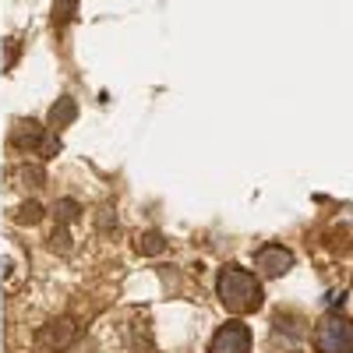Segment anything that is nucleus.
I'll return each mask as SVG.
<instances>
[{"instance_id": "39448f33", "label": "nucleus", "mask_w": 353, "mask_h": 353, "mask_svg": "<svg viewBox=\"0 0 353 353\" xmlns=\"http://www.w3.org/2000/svg\"><path fill=\"white\" fill-rule=\"evenodd\" d=\"M74 339V325L71 321H53L50 329L39 332V350H61Z\"/></svg>"}, {"instance_id": "f257e3e1", "label": "nucleus", "mask_w": 353, "mask_h": 353, "mask_svg": "<svg viewBox=\"0 0 353 353\" xmlns=\"http://www.w3.org/2000/svg\"><path fill=\"white\" fill-rule=\"evenodd\" d=\"M216 293H219V301L226 311L233 314H251L261 307V283L241 269V265H226V269H219V279H216Z\"/></svg>"}, {"instance_id": "1a4fd4ad", "label": "nucleus", "mask_w": 353, "mask_h": 353, "mask_svg": "<svg viewBox=\"0 0 353 353\" xmlns=\"http://www.w3.org/2000/svg\"><path fill=\"white\" fill-rule=\"evenodd\" d=\"M14 181H18L21 188H39V184H43V170H39V166H18V170H14Z\"/></svg>"}, {"instance_id": "9d476101", "label": "nucleus", "mask_w": 353, "mask_h": 353, "mask_svg": "<svg viewBox=\"0 0 353 353\" xmlns=\"http://www.w3.org/2000/svg\"><path fill=\"white\" fill-rule=\"evenodd\" d=\"M14 219H18V223H28V226H36V223L43 219V205H39V201H25L21 209L14 212Z\"/></svg>"}, {"instance_id": "6e6552de", "label": "nucleus", "mask_w": 353, "mask_h": 353, "mask_svg": "<svg viewBox=\"0 0 353 353\" xmlns=\"http://www.w3.org/2000/svg\"><path fill=\"white\" fill-rule=\"evenodd\" d=\"M138 251L141 254H163L166 251V237H163V233H156V230L141 233V237H138Z\"/></svg>"}, {"instance_id": "20e7f679", "label": "nucleus", "mask_w": 353, "mask_h": 353, "mask_svg": "<svg viewBox=\"0 0 353 353\" xmlns=\"http://www.w3.org/2000/svg\"><path fill=\"white\" fill-rule=\"evenodd\" d=\"M209 353H251V329L244 321H226V325L212 336Z\"/></svg>"}, {"instance_id": "f8f14e48", "label": "nucleus", "mask_w": 353, "mask_h": 353, "mask_svg": "<svg viewBox=\"0 0 353 353\" xmlns=\"http://www.w3.org/2000/svg\"><path fill=\"white\" fill-rule=\"evenodd\" d=\"M36 152H39L43 159H53L57 152H61V141H57V138H46V134H43V141H39V149H36Z\"/></svg>"}, {"instance_id": "f03ea898", "label": "nucleus", "mask_w": 353, "mask_h": 353, "mask_svg": "<svg viewBox=\"0 0 353 353\" xmlns=\"http://www.w3.org/2000/svg\"><path fill=\"white\" fill-rule=\"evenodd\" d=\"M318 353H353V321L346 314H325L314 329Z\"/></svg>"}, {"instance_id": "0eeeda50", "label": "nucleus", "mask_w": 353, "mask_h": 353, "mask_svg": "<svg viewBox=\"0 0 353 353\" xmlns=\"http://www.w3.org/2000/svg\"><path fill=\"white\" fill-rule=\"evenodd\" d=\"M74 117H78V106H74V99H68V96L57 99V103L50 106V124H53V128H68Z\"/></svg>"}, {"instance_id": "423d86ee", "label": "nucleus", "mask_w": 353, "mask_h": 353, "mask_svg": "<svg viewBox=\"0 0 353 353\" xmlns=\"http://www.w3.org/2000/svg\"><path fill=\"white\" fill-rule=\"evenodd\" d=\"M14 149H39V141H43V128L36 121H21L14 128Z\"/></svg>"}, {"instance_id": "9b49d317", "label": "nucleus", "mask_w": 353, "mask_h": 353, "mask_svg": "<svg viewBox=\"0 0 353 353\" xmlns=\"http://www.w3.org/2000/svg\"><path fill=\"white\" fill-rule=\"evenodd\" d=\"M74 11H78V0H53V21H71L74 18Z\"/></svg>"}, {"instance_id": "7ed1b4c3", "label": "nucleus", "mask_w": 353, "mask_h": 353, "mask_svg": "<svg viewBox=\"0 0 353 353\" xmlns=\"http://www.w3.org/2000/svg\"><path fill=\"white\" fill-rule=\"evenodd\" d=\"M254 269L265 276V279H279L293 269V251L283 248V244H265L254 251Z\"/></svg>"}]
</instances>
